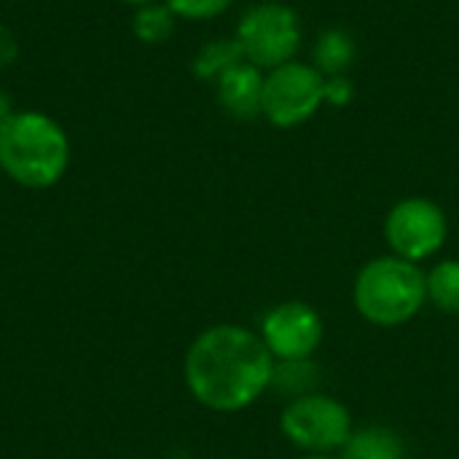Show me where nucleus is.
Instances as JSON below:
<instances>
[{
    "instance_id": "obj_8",
    "label": "nucleus",
    "mask_w": 459,
    "mask_h": 459,
    "mask_svg": "<svg viewBox=\"0 0 459 459\" xmlns=\"http://www.w3.org/2000/svg\"><path fill=\"white\" fill-rule=\"evenodd\" d=\"M325 336L320 312L304 301H285L261 320V339L277 363L312 360Z\"/></svg>"
},
{
    "instance_id": "obj_12",
    "label": "nucleus",
    "mask_w": 459,
    "mask_h": 459,
    "mask_svg": "<svg viewBox=\"0 0 459 459\" xmlns=\"http://www.w3.org/2000/svg\"><path fill=\"white\" fill-rule=\"evenodd\" d=\"M245 62L242 56V48L237 43V38H215L210 43H204L194 59H191V73L199 78V81H210L215 83L223 73H229L234 65Z\"/></svg>"
},
{
    "instance_id": "obj_2",
    "label": "nucleus",
    "mask_w": 459,
    "mask_h": 459,
    "mask_svg": "<svg viewBox=\"0 0 459 459\" xmlns=\"http://www.w3.org/2000/svg\"><path fill=\"white\" fill-rule=\"evenodd\" d=\"M70 140L62 124L40 110H16L0 126V169L22 188L43 191L62 180Z\"/></svg>"
},
{
    "instance_id": "obj_16",
    "label": "nucleus",
    "mask_w": 459,
    "mask_h": 459,
    "mask_svg": "<svg viewBox=\"0 0 459 459\" xmlns=\"http://www.w3.org/2000/svg\"><path fill=\"white\" fill-rule=\"evenodd\" d=\"M169 5V11L178 19H188V22H207L221 16L223 11L231 8L234 0H164Z\"/></svg>"
},
{
    "instance_id": "obj_14",
    "label": "nucleus",
    "mask_w": 459,
    "mask_h": 459,
    "mask_svg": "<svg viewBox=\"0 0 459 459\" xmlns=\"http://www.w3.org/2000/svg\"><path fill=\"white\" fill-rule=\"evenodd\" d=\"M428 301L444 315H459V261H438L428 272Z\"/></svg>"
},
{
    "instance_id": "obj_20",
    "label": "nucleus",
    "mask_w": 459,
    "mask_h": 459,
    "mask_svg": "<svg viewBox=\"0 0 459 459\" xmlns=\"http://www.w3.org/2000/svg\"><path fill=\"white\" fill-rule=\"evenodd\" d=\"M121 3H126V5H134V8H140V5H148V3H156V0H121Z\"/></svg>"
},
{
    "instance_id": "obj_17",
    "label": "nucleus",
    "mask_w": 459,
    "mask_h": 459,
    "mask_svg": "<svg viewBox=\"0 0 459 459\" xmlns=\"http://www.w3.org/2000/svg\"><path fill=\"white\" fill-rule=\"evenodd\" d=\"M355 100V86L350 75H331L325 78V105L331 108H347Z\"/></svg>"
},
{
    "instance_id": "obj_10",
    "label": "nucleus",
    "mask_w": 459,
    "mask_h": 459,
    "mask_svg": "<svg viewBox=\"0 0 459 459\" xmlns=\"http://www.w3.org/2000/svg\"><path fill=\"white\" fill-rule=\"evenodd\" d=\"M358 56V43L352 32L344 27H325L312 46V65L325 75H347L350 67L355 65Z\"/></svg>"
},
{
    "instance_id": "obj_18",
    "label": "nucleus",
    "mask_w": 459,
    "mask_h": 459,
    "mask_svg": "<svg viewBox=\"0 0 459 459\" xmlns=\"http://www.w3.org/2000/svg\"><path fill=\"white\" fill-rule=\"evenodd\" d=\"M16 56H19V40H16V35L11 32V27H5V24L0 22V70L8 67V65H13Z\"/></svg>"
},
{
    "instance_id": "obj_4",
    "label": "nucleus",
    "mask_w": 459,
    "mask_h": 459,
    "mask_svg": "<svg viewBox=\"0 0 459 459\" xmlns=\"http://www.w3.org/2000/svg\"><path fill=\"white\" fill-rule=\"evenodd\" d=\"M234 38L242 48L245 62L269 73L299 56L304 27L296 8L280 0H264L242 13Z\"/></svg>"
},
{
    "instance_id": "obj_11",
    "label": "nucleus",
    "mask_w": 459,
    "mask_h": 459,
    "mask_svg": "<svg viewBox=\"0 0 459 459\" xmlns=\"http://www.w3.org/2000/svg\"><path fill=\"white\" fill-rule=\"evenodd\" d=\"M406 449L401 436L385 425H368L352 430L350 441L342 449V459H403Z\"/></svg>"
},
{
    "instance_id": "obj_7",
    "label": "nucleus",
    "mask_w": 459,
    "mask_h": 459,
    "mask_svg": "<svg viewBox=\"0 0 459 459\" xmlns=\"http://www.w3.org/2000/svg\"><path fill=\"white\" fill-rule=\"evenodd\" d=\"M449 237V221L438 202L428 196H406L390 207L385 218V239L393 255L420 264L433 258Z\"/></svg>"
},
{
    "instance_id": "obj_19",
    "label": "nucleus",
    "mask_w": 459,
    "mask_h": 459,
    "mask_svg": "<svg viewBox=\"0 0 459 459\" xmlns=\"http://www.w3.org/2000/svg\"><path fill=\"white\" fill-rule=\"evenodd\" d=\"M13 113H16V108H13V97L0 86V126H3Z\"/></svg>"
},
{
    "instance_id": "obj_1",
    "label": "nucleus",
    "mask_w": 459,
    "mask_h": 459,
    "mask_svg": "<svg viewBox=\"0 0 459 459\" xmlns=\"http://www.w3.org/2000/svg\"><path fill=\"white\" fill-rule=\"evenodd\" d=\"M188 393L210 411L237 414L253 406L274 377V358L261 333L242 325H212L202 331L183 360Z\"/></svg>"
},
{
    "instance_id": "obj_3",
    "label": "nucleus",
    "mask_w": 459,
    "mask_h": 459,
    "mask_svg": "<svg viewBox=\"0 0 459 459\" xmlns=\"http://www.w3.org/2000/svg\"><path fill=\"white\" fill-rule=\"evenodd\" d=\"M352 301L358 315L379 328H398L414 320L428 301V274L420 264L398 255H379L355 277Z\"/></svg>"
},
{
    "instance_id": "obj_13",
    "label": "nucleus",
    "mask_w": 459,
    "mask_h": 459,
    "mask_svg": "<svg viewBox=\"0 0 459 459\" xmlns=\"http://www.w3.org/2000/svg\"><path fill=\"white\" fill-rule=\"evenodd\" d=\"M175 22L178 16L169 11L167 3H148V5H140L132 16V32L137 40L148 43V46H156V43H164L172 32H175Z\"/></svg>"
},
{
    "instance_id": "obj_6",
    "label": "nucleus",
    "mask_w": 459,
    "mask_h": 459,
    "mask_svg": "<svg viewBox=\"0 0 459 459\" xmlns=\"http://www.w3.org/2000/svg\"><path fill=\"white\" fill-rule=\"evenodd\" d=\"M280 430L307 455H331L344 449L350 441L352 414L342 401L323 393H309L288 401L280 414Z\"/></svg>"
},
{
    "instance_id": "obj_21",
    "label": "nucleus",
    "mask_w": 459,
    "mask_h": 459,
    "mask_svg": "<svg viewBox=\"0 0 459 459\" xmlns=\"http://www.w3.org/2000/svg\"><path fill=\"white\" fill-rule=\"evenodd\" d=\"M299 459H336V457H331V455H304V457H299Z\"/></svg>"
},
{
    "instance_id": "obj_9",
    "label": "nucleus",
    "mask_w": 459,
    "mask_h": 459,
    "mask_svg": "<svg viewBox=\"0 0 459 459\" xmlns=\"http://www.w3.org/2000/svg\"><path fill=\"white\" fill-rule=\"evenodd\" d=\"M264 78H266V73L250 62L234 65L229 73H223L215 81L218 105L239 121L258 118L261 108H264Z\"/></svg>"
},
{
    "instance_id": "obj_5",
    "label": "nucleus",
    "mask_w": 459,
    "mask_h": 459,
    "mask_svg": "<svg viewBox=\"0 0 459 459\" xmlns=\"http://www.w3.org/2000/svg\"><path fill=\"white\" fill-rule=\"evenodd\" d=\"M325 105V75L301 59L285 62L264 78L261 116L277 129H296Z\"/></svg>"
},
{
    "instance_id": "obj_15",
    "label": "nucleus",
    "mask_w": 459,
    "mask_h": 459,
    "mask_svg": "<svg viewBox=\"0 0 459 459\" xmlns=\"http://www.w3.org/2000/svg\"><path fill=\"white\" fill-rule=\"evenodd\" d=\"M317 382H320V368L312 360H288V363L274 360L272 387H277L280 393H288L290 401L317 393Z\"/></svg>"
}]
</instances>
